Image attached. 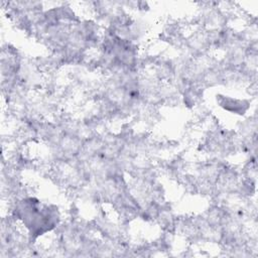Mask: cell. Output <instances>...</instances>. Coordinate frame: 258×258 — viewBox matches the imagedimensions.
Returning <instances> with one entry per match:
<instances>
[{"label":"cell","mask_w":258,"mask_h":258,"mask_svg":"<svg viewBox=\"0 0 258 258\" xmlns=\"http://www.w3.org/2000/svg\"><path fill=\"white\" fill-rule=\"evenodd\" d=\"M217 103L225 111L238 115H244L250 108V102L248 100H240L223 95H217Z\"/></svg>","instance_id":"obj_1"}]
</instances>
